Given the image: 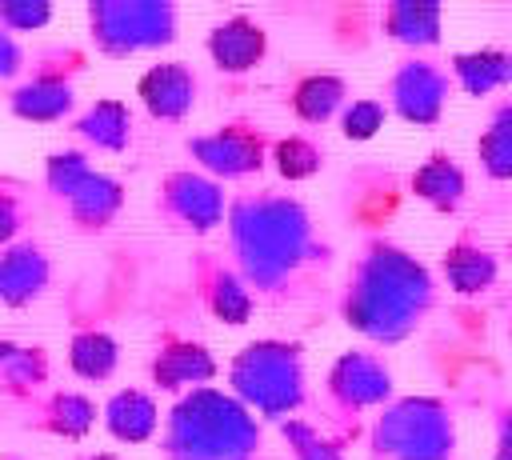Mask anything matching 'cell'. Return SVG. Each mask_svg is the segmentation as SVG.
<instances>
[{
    "label": "cell",
    "instance_id": "1",
    "mask_svg": "<svg viewBox=\"0 0 512 460\" xmlns=\"http://www.w3.org/2000/svg\"><path fill=\"white\" fill-rule=\"evenodd\" d=\"M228 256L256 304H300L316 296L332 268V244L320 236L312 212L276 188H248L224 212Z\"/></svg>",
    "mask_w": 512,
    "mask_h": 460
},
{
    "label": "cell",
    "instance_id": "2",
    "mask_svg": "<svg viewBox=\"0 0 512 460\" xmlns=\"http://www.w3.org/2000/svg\"><path fill=\"white\" fill-rule=\"evenodd\" d=\"M340 320L372 344H400L424 328L436 308V276L424 260L388 236L360 240L344 288L336 296Z\"/></svg>",
    "mask_w": 512,
    "mask_h": 460
},
{
    "label": "cell",
    "instance_id": "3",
    "mask_svg": "<svg viewBox=\"0 0 512 460\" xmlns=\"http://www.w3.org/2000/svg\"><path fill=\"white\" fill-rule=\"evenodd\" d=\"M264 448L260 420L216 384L176 396L164 412L160 456L164 460H256Z\"/></svg>",
    "mask_w": 512,
    "mask_h": 460
},
{
    "label": "cell",
    "instance_id": "4",
    "mask_svg": "<svg viewBox=\"0 0 512 460\" xmlns=\"http://www.w3.org/2000/svg\"><path fill=\"white\" fill-rule=\"evenodd\" d=\"M228 392L260 420H288L308 404L304 348L296 340L260 336L228 360Z\"/></svg>",
    "mask_w": 512,
    "mask_h": 460
},
{
    "label": "cell",
    "instance_id": "5",
    "mask_svg": "<svg viewBox=\"0 0 512 460\" xmlns=\"http://www.w3.org/2000/svg\"><path fill=\"white\" fill-rule=\"evenodd\" d=\"M368 460H456V412L444 396H392L368 424Z\"/></svg>",
    "mask_w": 512,
    "mask_h": 460
},
{
    "label": "cell",
    "instance_id": "6",
    "mask_svg": "<svg viewBox=\"0 0 512 460\" xmlns=\"http://www.w3.org/2000/svg\"><path fill=\"white\" fill-rule=\"evenodd\" d=\"M92 40L104 56H132L144 48H168L176 40L180 12L172 0H92Z\"/></svg>",
    "mask_w": 512,
    "mask_h": 460
},
{
    "label": "cell",
    "instance_id": "7",
    "mask_svg": "<svg viewBox=\"0 0 512 460\" xmlns=\"http://www.w3.org/2000/svg\"><path fill=\"white\" fill-rule=\"evenodd\" d=\"M396 396V380L384 356L368 348L340 352L324 372V404L336 420L356 424L364 412H380Z\"/></svg>",
    "mask_w": 512,
    "mask_h": 460
},
{
    "label": "cell",
    "instance_id": "8",
    "mask_svg": "<svg viewBox=\"0 0 512 460\" xmlns=\"http://www.w3.org/2000/svg\"><path fill=\"white\" fill-rule=\"evenodd\" d=\"M268 148H272V136L264 132V124H256L248 116H232V120L216 124L212 132L184 140V152L196 160V168L220 184L256 176L268 164Z\"/></svg>",
    "mask_w": 512,
    "mask_h": 460
},
{
    "label": "cell",
    "instance_id": "9",
    "mask_svg": "<svg viewBox=\"0 0 512 460\" xmlns=\"http://www.w3.org/2000/svg\"><path fill=\"white\" fill-rule=\"evenodd\" d=\"M228 196L224 184L204 176L200 168H172L156 184V216L184 236H208L224 224Z\"/></svg>",
    "mask_w": 512,
    "mask_h": 460
},
{
    "label": "cell",
    "instance_id": "10",
    "mask_svg": "<svg viewBox=\"0 0 512 460\" xmlns=\"http://www.w3.org/2000/svg\"><path fill=\"white\" fill-rule=\"evenodd\" d=\"M448 92H452L448 68L440 60H432V56L412 52V56H404L388 72V80H384V108H388V116H396L404 124L432 128L444 116Z\"/></svg>",
    "mask_w": 512,
    "mask_h": 460
},
{
    "label": "cell",
    "instance_id": "11",
    "mask_svg": "<svg viewBox=\"0 0 512 460\" xmlns=\"http://www.w3.org/2000/svg\"><path fill=\"white\" fill-rule=\"evenodd\" d=\"M188 280H192V292L200 300V308L220 320V324H248L252 312H256V296L248 292L244 276L232 268V260H224V252L216 248H196L192 260H188Z\"/></svg>",
    "mask_w": 512,
    "mask_h": 460
},
{
    "label": "cell",
    "instance_id": "12",
    "mask_svg": "<svg viewBox=\"0 0 512 460\" xmlns=\"http://www.w3.org/2000/svg\"><path fill=\"white\" fill-rule=\"evenodd\" d=\"M220 372L216 356L208 352V344L184 336V332H160L156 344H152V356H148V380L152 388L160 392H172V396H184L192 388H204L212 384Z\"/></svg>",
    "mask_w": 512,
    "mask_h": 460
},
{
    "label": "cell",
    "instance_id": "13",
    "mask_svg": "<svg viewBox=\"0 0 512 460\" xmlns=\"http://www.w3.org/2000/svg\"><path fill=\"white\" fill-rule=\"evenodd\" d=\"M196 92H200V80L184 60H160L136 80V96L144 112L160 124H184L196 108Z\"/></svg>",
    "mask_w": 512,
    "mask_h": 460
},
{
    "label": "cell",
    "instance_id": "14",
    "mask_svg": "<svg viewBox=\"0 0 512 460\" xmlns=\"http://www.w3.org/2000/svg\"><path fill=\"white\" fill-rule=\"evenodd\" d=\"M204 52L224 76H244L268 56V32H264L260 20H252L244 12H232V16H224L208 28Z\"/></svg>",
    "mask_w": 512,
    "mask_h": 460
},
{
    "label": "cell",
    "instance_id": "15",
    "mask_svg": "<svg viewBox=\"0 0 512 460\" xmlns=\"http://www.w3.org/2000/svg\"><path fill=\"white\" fill-rule=\"evenodd\" d=\"M440 276L456 296H480L500 280V256L476 232H460L440 256Z\"/></svg>",
    "mask_w": 512,
    "mask_h": 460
},
{
    "label": "cell",
    "instance_id": "16",
    "mask_svg": "<svg viewBox=\"0 0 512 460\" xmlns=\"http://www.w3.org/2000/svg\"><path fill=\"white\" fill-rule=\"evenodd\" d=\"M408 192L416 196V200H424L432 212H456L460 204H464V196H468V172L460 168V160L452 156V152H444V148H436V152H428L416 168H412V176H408Z\"/></svg>",
    "mask_w": 512,
    "mask_h": 460
},
{
    "label": "cell",
    "instance_id": "17",
    "mask_svg": "<svg viewBox=\"0 0 512 460\" xmlns=\"http://www.w3.org/2000/svg\"><path fill=\"white\" fill-rule=\"evenodd\" d=\"M380 32L412 52L436 48L440 32H444V8L428 4V0H388L380 8Z\"/></svg>",
    "mask_w": 512,
    "mask_h": 460
},
{
    "label": "cell",
    "instance_id": "18",
    "mask_svg": "<svg viewBox=\"0 0 512 460\" xmlns=\"http://www.w3.org/2000/svg\"><path fill=\"white\" fill-rule=\"evenodd\" d=\"M288 108L300 124H328L340 116V108L352 100L348 96V80L340 72H300L292 84H288Z\"/></svg>",
    "mask_w": 512,
    "mask_h": 460
},
{
    "label": "cell",
    "instance_id": "19",
    "mask_svg": "<svg viewBox=\"0 0 512 460\" xmlns=\"http://www.w3.org/2000/svg\"><path fill=\"white\" fill-rule=\"evenodd\" d=\"M448 76L460 92L468 96H488L512 84V52L504 48H468V52H452L448 60Z\"/></svg>",
    "mask_w": 512,
    "mask_h": 460
},
{
    "label": "cell",
    "instance_id": "20",
    "mask_svg": "<svg viewBox=\"0 0 512 460\" xmlns=\"http://www.w3.org/2000/svg\"><path fill=\"white\" fill-rule=\"evenodd\" d=\"M104 428L124 444H144L160 428V408L144 388H120L104 404Z\"/></svg>",
    "mask_w": 512,
    "mask_h": 460
},
{
    "label": "cell",
    "instance_id": "21",
    "mask_svg": "<svg viewBox=\"0 0 512 460\" xmlns=\"http://www.w3.org/2000/svg\"><path fill=\"white\" fill-rule=\"evenodd\" d=\"M120 208H124V184L104 172H88L68 196V212L84 232H104Z\"/></svg>",
    "mask_w": 512,
    "mask_h": 460
},
{
    "label": "cell",
    "instance_id": "22",
    "mask_svg": "<svg viewBox=\"0 0 512 460\" xmlns=\"http://www.w3.org/2000/svg\"><path fill=\"white\" fill-rule=\"evenodd\" d=\"M12 108L28 120H60L72 108V80L64 72V64L44 68L40 76H32L24 88H16Z\"/></svg>",
    "mask_w": 512,
    "mask_h": 460
},
{
    "label": "cell",
    "instance_id": "23",
    "mask_svg": "<svg viewBox=\"0 0 512 460\" xmlns=\"http://www.w3.org/2000/svg\"><path fill=\"white\" fill-rule=\"evenodd\" d=\"M476 160L488 180L512 184V96H504L488 112V120L476 136Z\"/></svg>",
    "mask_w": 512,
    "mask_h": 460
},
{
    "label": "cell",
    "instance_id": "24",
    "mask_svg": "<svg viewBox=\"0 0 512 460\" xmlns=\"http://www.w3.org/2000/svg\"><path fill=\"white\" fill-rule=\"evenodd\" d=\"M48 284V260L36 244H16L0 256V296L8 304H28Z\"/></svg>",
    "mask_w": 512,
    "mask_h": 460
},
{
    "label": "cell",
    "instance_id": "25",
    "mask_svg": "<svg viewBox=\"0 0 512 460\" xmlns=\"http://www.w3.org/2000/svg\"><path fill=\"white\" fill-rule=\"evenodd\" d=\"M76 132L104 148V152H124L128 140H132V112L124 100H96L80 120H76Z\"/></svg>",
    "mask_w": 512,
    "mask_h": 460
},
{
    "label": "cell",
    "instance_id": "26",
    "mask_svg": "<svg viewBox=\"0 0 512 460\" xmlns=\"http://www.w3.org/2000/svg\"><path fill=\"white\" fill-rule=\"evenodd\" d=\"M68 360H72V372H76V376H84V380H108V376L116 372L120 348H116V340H112L108 332H100V328H80V332L72 336Z\"/></svg>",
    "mask_w": 512,
    "mask_h": 460
},
{
    "label": "cell",
    "instance_id": "27",
    "mask_svg": "<svg viewBox=\"0 0 512 460\" xmlns=\"http://www.w3.org/2000/svg\"><path fill=\"white\" fill-rule=\"evenodd\" d=\"M268 160L284 180H308V176H316L324 168V144L304 136V132H292V136L272 140Z\"/></svg>",
    "mask_w": 512,
    "mask_h": 460
},
{
    "label": "cell",
    "instance_id": "28",
    "mask_svg": "<svg viewBox=\"0 0 512 460\" xmlns=\"http://www.w3.org/2000/svg\"><path fill=\"white\" fill-rule=\"evenodd\" d=\"M280 436H284L292 460H348V456H344V440L320 432V428H316L312 420H304V416L280 420Z\"/></svg>",
    "mask_w": 512,
    "mask_h": 460
},
{
    "label": "cell",
    "instance_id": "29",
    "mask_svg": "<svg viewBox=\"0 0 512 460\" xmlns=\"http://www.w3.org/2000/svg\"><path fill=\"white\" fill-rule=\"evenodd\" d=\"M40 424L48 432H60V436H84L96 424V404L80 392H56L40 408Z\"/></svg>",
    "mask_w": 512,
    "mask_h": 460
},
{
    "label": "cell",
    "instance_id": "30",
    "mask_svg": "<svg viewBox=\"0 0 512 460\" xmlns=\"http://www.w3.org/2000/svg\"><path fill=\"white\" fill-rule=\"evenodd\" d=\"M340 132L348 136V140H372L380 128H384V120H388V108H384V100L380 96H356V100H348L344 108H340Z\"/></svg>",
    "mask_w": 512,
    "mask_h": 460
},
{
    "label": "cell",
    "instance_id": "31",
    "mask_svg": "<svg viewBox=\"0 0 512 460\" xmlns=\"http://www.w3.org/2000/svg\"><path fill=\"white\" fill-rule=\"evenodd\" d=\"M40 380H44V356H40V348L0 344V384L28 388V384H40Z\"/></svg>",
    "mask_w": 512,
    "mask_h": 460
},
{
    "label": "cell",
    "instance_id": "32",
    "mask_svg": "<svg viewBox=\"0 0 512 460\" xmlns=\"http://www.w3.org/2000/svg\"><path fill=\"white\" fill-rule=\"evenodd\" d=\"M92 168H88V160L80 156V152H56L52 160H48V184H52V192L56 196H72L76 192V184L88 176Z\"/></svg>",
    "mask_w": 512,
    "mask_h": 460
},
{
    "label": "cell",
    "instance_id": "33",
    "mask_svg": "<svg viewBox=\"0 0 512 460\" xmlns=\"http://www.w3.org/2000/svg\"><path fill=\"white\" fill-rule=\"evenodd\" d=\"M48 16H52V8L40 4V0H36V4H0V20H4L8 28H20V32H24V28H40Z\"/></svg>",
    "mask_w": 512,
    "mask_h": 460
},
{
    "label": "cell",
    "instance_id": "34",
    "mask_svg": "<svg viewBox=\"0 0 512 460\" xmlns=\"http://www.w3.org/2000/svg\"><path fill=\"white\" fill-rule=\"evenodd\" d=\"M24 204H20V188L12 180H0V240H8L20 228Z\"/></svg>",
    "mask_w": 512,
    "mask_h": 460
},
{
    "label": "cell",
    "instance_id": "35",
    "mask_svg": "<svg viewBox=\"0 0 512 460\" xmlns=\"http://www.w3.org/2000/svg\"><path fill=\"white\" fill-rule=\"evenodd\" d=\"M492 460H512V404H504L496 412V444H492Z\"/></svg>",
    "mask_w": 512,
    "mask_h": 460
},
{
    "label": "cell",
    "instance_id": "36",
    "mask_svg": "<svg viewBox=\"0 0 512 460\" xmlns=\"http://www.w3.org/2000/svg\"><path fill=\"white\" fill-rule=\"evenodd\" d=\"M20 68V48L12 44V36L0 28V76H8V72H16Z\"/></svg>",
    "mask_w": 512,
    "mask_h": 460
},
{
    "label": "cell",
    "instance_id": "37",
    "mask_svg": "<svg viewBox=\"0 0 512 460\" xmlns=\"http://www.w3.org/2000/svg\"><path fill=\"white\" fill-rule=\"evenodd\" d=\"M84 460H116V456H108V452H100V456H84Z\"/></svg>",
    "mask_w": 512,
    "mask_h": 460
},
{
    "label": "cell",
    "instance_id": "38",
    "mask_svg": "<svg viewBox=\"0 0 512 460\" xmlns=\"http://www.w3.org/2000/svg\"><path fill=\"white\" fill-rule=\"evenodd\" d=\"M508 348H512V320H508Z\"/></svg>",
    "mask_w": 512,
    "mask_h": 460
}]
</instances>
